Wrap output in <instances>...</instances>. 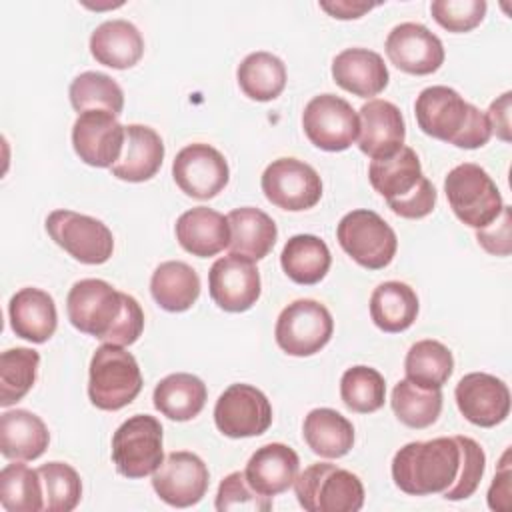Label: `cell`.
<instances>
[{
  "label": "cell",
  "mask_w": 512,
  "mask_h": 512,
  "mask_svg": "<svg viewBox=\"0 0 512 512\" xmlns=\"http://www.w3.org/2000/svg\"><path fill=\"white\" fill-rule=\"evenodd\" d=\"M164 160V142L156 130L142 124L124 126V148L112 176L124 182H146L154 178Z\"/></svg>",
  "instance_id": "cell-22"
},
{
  "label": "cell",
  "mask_w": 512,
  "mask_h": 512,
  "mask_svg": "<svg viewBox=\"0 0 512 512\" xmlns=\"http://www.w3.org/2000/svg\"><path fill=\"white\" fill-rule=\"evenodd\" d=\"M298 504L308 512H358L364 504L362 480L336 464L318 462L294 480Z\"/></svg>",
  "instance_id": "cell-6"
},
{
  "label": "cell",
  "mask_w": 512,
  "mask_h": 512,
  "mask_svg": "<svg viewBox=\"0 0 512 512\" xmlns=\"http://www.w3.org/2000/svg\"><path fill=\"white\" fill-rule=\"evenodd\" d=\"M334 320L328 308L316 300L300 298L288 304L274 328L276 344L290 356H312L332 338Z\"/></svg>",
  "instance_id": "cell-10"
},
{
  "label": "cell",
  "mask_w": 512,
  "mask_h": 512,
  "mask_svg": "<svg viewBox=\"0 0 512 512\" xmlns=\"http://www.w3.org/2000/svg\"><path fill=\"white\" fill-rule=\"evenodd\" d=\"M508 456H510V452L506 450L504 456H502V462L498 466V472L492 480V486L488 490V506L492 510H508V506H510V476H512V470H510V464H508Z\"/></svg>",
  "instance_id": "cell-47"
},
{
  "label": "cell",
  "mask_w": 512,
  "mask_h": 512,
  "mask_svg": "<svg viewBox=\"0 0 512 512\" xmlns=\"http://www.w3.org/2000/svg\"><path fill=\"white\" fill-rule=\"evenodd\" d=\"M384 50L398 70L414 76L432 74L444 64L442 40L418 22L394 26L386 38Z\"/></svg>",
  "instance_id": "cell-19"
},
{
  "label": "cell",
  "mask_w": 512,
  "mask_h": 512,
  "mask_svg": "<svg viewBox=\"0 0 512 512\" xmlns=\"http://www.w3.org/2000/svg\"><path fill=\"white\" fill-rule=\"evenodd\" d=\"M368 178L372 188L400 218L418 220L428 216L436 206V188L422 174L418 154L410 146H402L388 158L372 160Z\"/></svg>",
  "instance_id": "cell-4"
},
{
  "label": "cell",
  "mask_w": 512,
  "mask_h": 512,
  "mask_svg": "<svg viewBox=\"0 0 512 512\" xmlns=\"http://www.w3.org/2000/svg\"><path fill=\"white\" fill-rule=\"evenodd\" d=\"M38 474L42 480L46 512H70L78 506L82 482L70 464L48 462L38 468Z\"/></svg>",
  "instance_id": "cell-42"
},
{
  "label": "cell",
  "mask_w": 512,
  "mask_h": 512,
  "mask_svg": "<svg viewBox=\"0 0 512 512\" xmlns=\"http://www.w3.org/2000/svg\"><path fill=\"white\" fill-rule=\"evenodd\" d=\"M10 326L18 338L34 344L46 342L58 326L54 298L40 288L18 290L8 304Z\"/></svg>",
  "instance_id": "cell-26"
},
{
  "label": "cell",
  "mask_w": 512,
  "mask_h": 512,
  "mask_svg": "<svg viewBox=\"0 0 512 512\" xmlns=\"http://www.w3.org/2000/svg\"><path fill=\"white\" fill-rule=\"evenodd\" d=\"M72 146L84 164L112 168L124 148V126L112 112H82L72 126Z\"/></svg>",
  "instance_id": "cell-17"
},
{
  "label": "cell",
  "mask_w": 512,
  "mask_h": 512,
  "mask_svg": "<svg viewBox=\"0 0 512 512\" xmlns=\"http://www.w3.org/2000/svg\"><path fill=\"white\" fill-rule=\"evenodd\" d=\"M176 240L192 256H216L230 242L228 218L206 206L190 208L176 220Z\"/></svg>",
  "instance_id": "cell-25"
},
{
  "label": "cell",
  "mask_w": 512,
  "mask_h": 512,
  "mask_svg": "<svg viewBox=\"0 0 512 512\" xmlns=\"http://www.w3.org/2000/svg\"><path fill=\"white\" fill-rule=\"evenodd\" d=\"M336 238L342 250L362 268H386L398 248V238L392 226L374 210H352L338 222Z\"/></svg>",
  "instance_id": "cell-8"
},
{
  "label": "cell",
  "mask_w": 512,
  "mask_h": 512,
  "mask_svg": "<svg viewBox=\"0 0 512 512\" xmlns=\"http://www.w3.org/2000/svg\"><path fill=\"white\" fill-rule=\"evenodd\" d=\"M334 82L360 98L380 94L390 80L382 56L368 48H346L332 60Z\"/></svg>",
  "instance_id": "cell-23"
},
{
  "label": "cell",
  "mask_w": 512,
  "mask_h": 512,
  "mask_svg": "<svg viewBox=\"0 0 512 512\" xmlns=\"http://www.w3.org/2000/svg\"><path fill=\"white\" fill-rule=\"evenodd\" d=\"M90 54L98 64L126 70L138 64L144 54V38L138 28L122 18L106 20L90 36Z\"/></svg>",
  "instance_id": "cell-27"
},
{
  "label": "cell",
  "mask_w": 512,
  "mask_h": 512,
  "mask_svg": "<svg viewBox=\"0 0 512 512\" xmlns=\"http://www.w3.org/2000/svg\"><path fill=\"white\" fill-rule=\"evenodd\" d=\"M452 370V352L438 340H418L410 346L404 360L406 378L422 388H442Z\"/></svg>",
  "instance_id": "cell-36"
},
{
  "label": "cell",
  "mask_w": 512,
  "mask_h": 512,
  "mask_svg": "<svg viewBox=\"0 0 512 512\" xmlns=\"http://www.w3.org/2000/svg\"><path fill=\"white\" fill-rule=\"evenodd\" d=\"M142 390V374L136 358L124 346L102 344L90 360L88 398L106 412L128 406Z\"/></svg>",
  "instance_id": "cell-5"
},
{
  "label": "cell",
  "mask_w": 512,
  "mask_h": 512,
  "mask_svg": "<svg viewBox=\"0 0 512 512\" xmlns=\"http://www.w3.org/2000/svg\"><path fill=\"white\" fill-rule=\"evenodd\" d=\"M40 354L32 348H10L0 356V406L20 402L36 382Z\"/></svg>",
  "instance_id": "cell-40"
},
{
  "label": "cell",
  "mask_w": 512,
  "mask_h": 512,
  "mask_svg": "<svg viewBox=\"0 0 512 512\" xmlns=\"http://www.w3.org/2000/svg\"><path fill=\"white\" fill-rule=\"evenodd\" d=\"M280 264L296 284H318L330 270L332 256L326 242L314 234H296L282 248Z\"/></svg>",
  "instance_id": "cell-34"
},
{
  "label": "cell",
  "mask_w": 512,
  "mask_h": 512,
  "mask_svg": "<svg viewBox=\"0 0 512 512\" xmlns=\"http://www.w3.org/2000/svg\"><path fill=\"white\" fill-rule=\"evenodd\" d=\"M360 138L358 148L372 160L388 158L404 146L406 126L402 112L388 100H368L360 112Z\"/></svg>",
  "instance_id": "cell-21"
},
{
  "label": "cell",
  "mask_w": 512,
  "mask_h": 512,
  "mask_svg": "<svg viewBox=\"0 0 512 512\" xmlns=\"http://www.w3.org/2000/svg\"><path fill=\"white\" fill-rule=\"evenodd\" d=\"M0 504L8 512L44 510V492L38 470L26 464H8L0 472Z\"/></svg>",
  "instance_id": "cell-39"
},
{
  "label": "cell",
  "mask_w": 512,
  "mask_h": 512,
  "mask_svg": "<svg viewBox=\"0 0 512 512\" xmlns=\"http://www.w3.org/2000/svg\"><path fill=\"white\" fill-rule=\"evenodd\" d=\"M208 398L206 384L188 372H176L162 378L154 388V408L170 420L186 422L196 418Z\"/></svg>",
  "instance_id": "cell-30"
},
{
  "label": "cell",
  "mask_w": 512,
  "mask_h": 512,
  "mask_svg": "<svg viewBox=\"0 0 512 512\" xmlns=\"http://www.w3.org/2000/svg\"><path fill=\"white\" fill-rule=\"evenodd\" d=\"M454 398L460 414L480 428H492L504 422L510 414L508 386L486 372H470L462 376L456 384Z\"/></svg>",
  "instance_id": "cell-20"
},
{
  "label": "cell",
  "mask_w": 512,
  "mask_h": 512,
  "mask_svg": "<svg viewBox=\"0 0 512 512\" xmlns=\"http://www.w3.org/2000/svg\"><path fill=\"white\" fill-rule=\"evenodd\" d=\"M300 468L298 454L280 442H270L260 446L248 460L244 476L248 484L262 496H278L286 492Z\"/></svg>",
  "instance_id": "cell-24"
},
{
  "label": "cell",
  "mask_w": 512,
  "mask_h": 512,
  "mask_svg": "<svg viewBox=\"0 0 512 512\" xmlns=\"http://www.w3.org/2000/svg\"><path fill=\"white\" fill-rule=\"evenodd\" d=\"M70 324L104 344L130 346L144 330V312L134 296L100 278L78 280L66 298Z\"/></svg>",
  "instance_id": "cell-1"
},
{
  "label": "cell",
  "mask_w": 512,
  "mask_h": 512,
  "mask_svg": "<svg viewBox=\"0 0 512 512\" xmlns=\"http://www.w3.org/2000/svg\"><path fill=\"white\" fill-rule=\"evenodd\" d=\"M444 192L456 218L476 230L490 226L504 208L494 180L482 166L472 162L458 164L448 172Z\"/></svg>",
  "instance_id": "cell-7"
},
{
  "label": "cell",
  "mask_w": 512,
  "mask_h": 512,
  "mask_svg": "<svg viewBox=\"0 0 512 512\" xmlns=\"http://www.w3.org/2000/svg\"><path fill=\"white\" fill-rule=\"evenodd\" d=\"M260 186L268 202L288 212L314 208L322 198V180L318 172L296 158H278L268 164Z\"/></svg>",
  "instance_id": "cell-13"
},
{
  "label": "cell",
  "mask_w": 512,
  "mask_h": 512,
  "mask_svg": "<svg viewBox=\"0 0 512 512\" xmlns=\"http://www.w3.org/2000/svg\"><path fill=\"white\" fill-rule=\"evenodd\" d=\"M476 240L478 244L494 254V256H508L512 246H510V208L504 206L500 216L486 228L476 230Z\"/></svg>",
  "instance_id": "cell-46"
},
{
  "label": "cell",
  "mask_w": 512,
  "mask_h": 512,
  "mask_svg": "<svg viewBox=\"0 0 512 512\" xmlns=\"http://www.w3.org/2000/svg\"><path fill=\"white\" fill-rule=\"evenodd\" d=\"M302 436L314 454L322 458H342L352 450L354 426L332 408H314L304 418Z\"/></svg>",
  "instance_id": "cell-31"
},
{
  "label": "cell",
  "mask_w": 512,
  "mask_h": 512,
  "mask_svg": "<svg viewBox=\"0 0 512 512\" xmlns=\"http://www.w3.org/2000/svg\"><path fill=\"white\" fill-rule=\"evenodd\" d=\"M418 316L416 292L398 280L382 282L370 296V318L372 322L390 334L408 330Z\"/></svg>",
  "instance_id": "cell-33"
},
{
  "label": "cell",
  "mask_w": 512,
  "mask_h": 512,
  "mask_svg": "<svg viewBox=\"0 0 512 512\" xmlns=\"http://www.w3.org/2000/svg\"><path fill=\"white\" fill-rule=\"evenodd\" d=\"M112 462L126 478H144L164 462L162 424L150 414L124 420L112 436Z\"/></svg>",
  "instance_id": "cell-9"
},
{
  "label": "cell",
  "mask_w": 512,
  "mask_h": 512,
  "mask_svg": "<svg viewBox=\"0 0 512 512\" xmlns=\"http://www.w3.org/2000/svg\"><path fill=\"white\" fill-rule=\"evenodd\" d=\"M48 236L82 264H104L114 252L110 228L92 216L74 210H54L46 218Z\"/></svg>",
  "instance_id": "cell-11"
},
{
  "label": "cell",
  "mask_w": 512,
  "mask_h": 512,
  "mask_svg": "<svg viewBox=\"0 0 512 512\" xmlns=\"http://www.w3.org/2000/svg\"><path fill=\"white\" fill-rule=\"evenodd\" d=\"M396 418L408 428H428L442 412V392L440 388H422L408 378L400 380L390 398Z\"/></svg>",
  "instance_id": "cell-37"
},
{
  "label": "cell",
  "mask_w": 512,
  "mask_h": 512,
  "mask_svg": "<svg viewBox=\"0 0 512 512\" xmlns=\"http://www.w3.org/2000/svg\"><path fill=\"white\" fill-rule=\"evenodd\" d=\"M240 90L256 102L278 98L286 86V66L270 52L248 54L236 70Z\"/></svg>",
  "instance_id": "cell-35"
},
{
  "label": "cell",
  "mask_w": 512,
  "mask_h": 512,
  "mask_svg": "<svg viewBox=\"0 0 512 512\" xmlns=\"http://www.w3.org/2000/svg\"><path fill=\"white\" fill-rule=\"evenodd\" d=\"M72 108L82 114L88 110H106L114 116L122 114L124 92L114 78L102 72L78 74L68 90Z\"/></svg>",
  "instance_id": "cell-38"
},
{
  "label": "cell",
  "mask_w": 512,
  "mask_h": 512,
  "mask_svg": "<svg viewBox=\"0 0 512 512\" xmlns=\"http://www.w3.org/2000/svg\"><path fill=\"white\" fill-rule=\"evenodd\" d=\"M302 128L308 140L326 152L350 148L360 134L358 112L340 96H314L302 112Z\"/></svg>",
  "instance_id": "cell-12"
},
{
  "label": "cell",
  "mask_w": 512,
  "mask_h": 512,
  "mask_svg": "<svg viewBox=\"0 0 512 512\" xmlns=\"http://www.w3.org/2000/svg\"><path fill=\"white\" fill-rule=\"evenodd\" d=\"M320 8L326 10L334 18L350 20V18H360L362 14L370 12L374 8V4H364V2H320Z\"/></svg>",
  "instance_id": "cell-49"
},
{
  "label": "cell",
  "mask_w": 512,
  "mask_h": 512,
  "mask_svg": "<svg viewBox=\"0 0 512 512\" xmlns=\"http://www.w3.org/2000/svg\"><path fill=\"white\" fill-rule=\"evenodd\" d=\"M214 422L228 438L260 436L272 424V406L256 386L230 384L216 400Z\"/></svg>",
  "instance_id": "cell-14"
},
{
  "label": "cell",
  "mask_w": 512,
  "mask_h": 512,
  "mask_svg": "<svg viewBox=\"0 0 512 512\" xmlns=\"http://www.w3.org/2000/svg\"><path fill=\"white\" fill-rule=\"evenodd\" d=\"M216 510H250L268 512L272 508V498L258 494L246 480L244 472H230L222 478L216 492Z\"/></svg>",
  "instance_id": "cell-43"
},
{
  "label": "cell",
  "mask_w": 512,
  "mask_h": 512,
  "mask_svg": "<svg viewBox=\"0 0 512 512\" xmlns=\"http://www.w3.org/2000/svg\"><path fill=\"white\" fill-rule=\"evenodd\" d=\"M210 484L206 464L194 452H170L152 474V488L160 500L174 508L198 504Z\"/></svg>",
  "instance_id": "cell-16"
},
{
  "label": "cell",
  "mask_w": 512,
  "mask_h": 512,
  "mask_svg": "<svg viewBox=\"0 0 512 512\" xmlns=\"http://www.w3.org/2000/svg\"><path fill=\"white\" fill-rule=\"evenodd\" d=\"M510 96V92H504L498 100L490 104L486 114L492 134H496L504 142H510Z\"/></svg>",
  "instance_id": "cell-48"
},
{
  "label": "cell",
  "mask_w": 512,
  "mask_h": 512,
  "mask_svg": "<svg viewBox=\"0 0 512 512\" xmlns=\"http://www.w3.org/2000/svg\"><path fill=\"white\" fill-rule=\"evenodd\" d=\"M152 298L166 312H184L200 296V278L192 266L180 260L162 262L150 278Z\"/></svg>",
  "instance_id": "cell-32"
},
{
  "label": "cell",
  "mask_w": 512,
  "mask_h": 512,
  "mask_svg": "<svg viewBox=\"0 0 512 512\" xmlns=\"http://www.w3.org/2000/svg\"><path fill=\"white\" fill-rule=\"evenodd\" d=\"M484 468H486V454L484 450L480 448V444L472 438H468V444H466V456H464V464H462V472H460V478L458 482L448 488L446 492H442V496L446 500H466L470 498L482 476H484Z\"/></svg>",
  "instance_id": "cell-45"
},
{
  "label": "cell",
  "mask_w": 512,
  "mask_h": 512,
  "mask_svg": "<svg viewBox=\"0 0 512 512\" xmlns=\"http://www.w3.org/2000/svg\"><path fill=\"white\" fill-rule=\"evenodd\" d=\"M172 176L186 196L210 200L224 190L230 170L226 158L214 146L194 142L176 154L172 162Z\"/></svg>",
  "instance_id": "cell-15"
},
{
  "label": "cell",
  "mask_w": 512,
  "mask_h": 512,
  "mask_svg": "<svg viewBox=\"0 0 512 512\" xmlns=\"http://www.w3.org/2000/svg\"><path fill=\"white\" fill-rule=\"evenodd\" d=\"M50 442V432L40 416L28 410H6L0 416V452L8 460H36Z\"/></svg>",
  "instance_id": "cell-28"
},
{
  "label": "cell",
  "mask_w": 512,
  "mask_h": 512,
  "mask_svg": "<svg viewBox=\"0 0 512 512\" xmlns=\"http://www.w3.org/2000/svg\"><path fill=\"white\" fill-rule=\"evenodd\" d=\"M414 114L424 134L458 148H480L492 136L486 114L448 86L424 88L416 98Z\"/></svg>",
  "instance_id": "cell-3"
},
{
  "label": "cell",
  "mask_w": 512,
  "mask_h": 512,
  "mask_svg": "<svg viewBox=\"0 0 512 512\" xmlns=\"http://www.w3.org/2000/svg\"><path fill=\"white\" fill-rule=\"evenodd\" d=\"M230 226V254L242 256L246 260H262L274 248L278 238V228L274 220L260 208L244 206L232 210L228 216Z\"/></svg>",
  "instance_id": "cell-29"
},
{
  "label": "cell",
  "mask_w": 512,
  "mask_h": 512,
  "mask_svg": "<svg viewBox=\"0 0 512 512\" xmlns=\"http://www.w3.org/2000/svg\"><path fill=\"white\" fill-rule=\"evenodd\" d=\"M210 298L224 312H246L260 298V272L236 254L218 258L208 272Z\"/></svg>",
  "instance_id": "cell-18"
},
{
  "label": "cell",
  "mask_w": 512,
  "mask_h": 512,
  "mask_svg": "<svg viewBox=\"0 0 512 512\" xmlns=\"http://www.w3.org/2000/svg\"><path fill=\"white\" fill-rule=\"evenodd\" d=\"M484 0H434L430 4L432 18L448 32H470L486 16Z\"/></svg>",
  "instance_id": "cell-44"
},
{
  "label": "cell",
  "mask_w": 512,
  "mask_h": 512,
  "mask_svg": "<svg viewBox=\"0 0 512 512\" xmlns=\"http://www.w3.org/2000/svg\"><path fill=\"white\" fill-rule=\"evenodd\" d=\"M340 398L344 406L358 414H370L384 406V376L370 366H352L340 378Z\"/></svg>",
  "instance_id": "cell-41"
},
{
  "label": "cell",
  "mask_w": 512,
  "mask_h": 512,
  "mask_svg": "<svg viewBox=\"0 0 512 512\" xmlns=\"http://www.w3.org/2000/svg\"><path fill=\"white\" fill-rule=\"evenodd\" d=\"M466 444L468 436L408 442L392 458L394 484L410 496L446 492L460 478Z\"/></svg>",
  "instance_id": "cell-2"
}]
</instances>
